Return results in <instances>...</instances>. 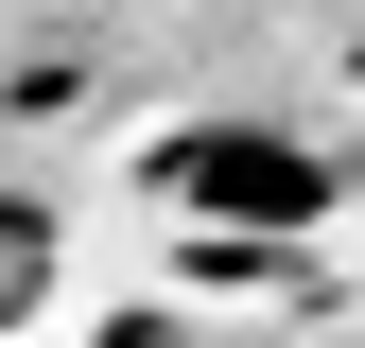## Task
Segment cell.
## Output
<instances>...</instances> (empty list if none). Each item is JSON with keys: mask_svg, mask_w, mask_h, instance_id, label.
<instances>
[{"mask_svg": "<svg viewBox=\"0 0 365 348\" xmlns=\"http://www.w3.org/2000/svg\"><path fill=\"white\" fill-rule=\"evenodd\" d=\"M140 174H157V209H192V227H313V209H331V157H313L296 122H174Z\"/></svg>", "mask_w": 365, "mask_h": 348, "instance_id": "obj_1", "label": "cell"}, {"mask_svg": "<svg viewBox=\"0 0 365 348\" xmlns=\"http://www.w3.org/2000/svg\"><path fill=\"white\" fill-rule=\"evenodd\" d=\"M35 296H53V209H0V331H35Z\"/></svg>", "mask_w": 365, "mask_h": 348, "instance_id": "obj_2", "label": "cell"}]
</instances>
